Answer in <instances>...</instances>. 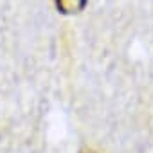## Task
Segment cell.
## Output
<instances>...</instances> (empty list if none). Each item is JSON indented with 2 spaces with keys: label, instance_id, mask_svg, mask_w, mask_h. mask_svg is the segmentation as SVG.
Instances as JSON below:
<instances>
[{
  "label": "cell",
  "instance_id": "cell-1",
  "mask_svg": "<svg viewBox=\"0 0 153 153\" xmlns=\"http://www.w3.org/2000/svg\"><path fill=\"white\" fill-rule=\"evenodd\" d=\"M87 4V0H56V7L65 13V15H72V13H79Z\"/></svg>",
  "mask_w": 153,
  "mask_h": 153
}]
</instances>
